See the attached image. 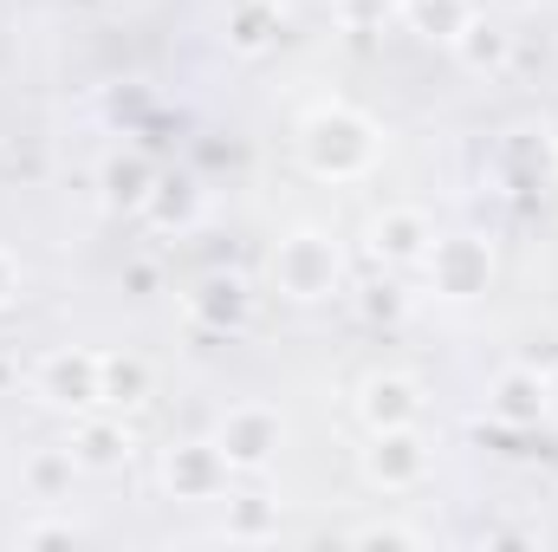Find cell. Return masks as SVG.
I'll return each mask as SVG.
<instances>
[{
	"mask_svg": "<svg viewBox=\"0 0 558 552\" xmlns=\"http://www.w3.org/2000/svg\"><path fill=\"white\" fill-rule=\"evenodd\" d=\"M331 274H338V261H331L312 235H299V241L279 254V279H286V292H299V299H318V292L331 286Z\"/></svg>",
	"mask_w": 558,
	"mask_h": 552,
	"instance_id": "cell-1",
	"label": "cell"
},
{
	"mask_svg": "<svg viewBox=\"0 0 558 552\" xmlns=\"http://www.w3.org/2000/svg\"><path fill=\"white\" fill-rule=\"evenodd\" d=\"M279 448V422L267 410H241L221 429V461H267Z\"/></svg>",
	"mask_w": 558,
	"mask_h": 552,
	"instance_id": "cell-2",
	"label": "cell"
},
{
	"mask_svg": "<svg viewBox=\"0 0 558 552\" xmlns=\"http://www.w3.org/2000/svg\"><path fill=\"white\" fill-rule=\"evenodd\" d=\"M98 358H52L46 364V391L59 397V404H92V397H105L98 391Z\"/></svg>",
	"mask_w": 558,
	"mask_h": 552,
	"instance_id": "cell-3",
	"label": "cell"
},
{
	"mask_svg": "<svg viewBox=\"0 0 558 552\" xmlns=\"http://www.w3.org/2000/svg\"><path fill=\"white\" fill-rule=\"evenodd\" d=\"M371 475H377V481H390V488H397V481H416V475H422V448L410 442V435H397V429H390V435L377 442V455H371Z\"/></svg>",
	"mask_w": 558,
	"mask_h": 552,
	"instance_id": "cell-4",
	"label": "cell"
},
{
	"mask_svg": "<svg viewBox=\"0 0 558 552\" xmlns=\"http://www.w3.org/2000/svg\"><path fill=\"white\" fill-rule=\"evenodd\" d=\"M416 416V391L403 384V377H390V384H371V422H410Z\"/></svg>",
	"mask_w": 558,
	"mask_h": 552,
	"instance_id": "cell-5",
	"label": "cell"
},
{
	"mask_svg": "<svg viewBox=\"0 0 558 552\" xmlns=\"http://www.w3.org/2000/svg\"><path fill=\"white\" fill-rule=\"evenodd\" d=\"M546 410V391L539 384H526V377H507L500 384V416H539Z\"/></svg>",
	"mask_w": 558,
	"mask_h": 552,
	"instance_id": "cell-6",
	"label": "cell"
},
{
	"mask_svg": "<svg viewBox=\"0 0 558 552\" xmlns=\"http://www.w3.org/2000/svg\"><path fill=\"white\" fill-rule=\"evenodd\" d=\"M169 475H182V488H208V481H215V455H208V448H182V455L169 461Z\"/></svg>",
	"mask_w": 558,
	"mask_h": 552,
	"instance_id": "cell-7",
	"label": "cell"
},
{
	"mask_svg": "<svg viewBox=\"0 0 558 552\" xmlns=\"http://www.w3.org/2000/svg\"><path fill=\"white\" fill-rule=\"evenodd\" d=\"M448 261H454V279H448V292H474V279L487 274V261H481L474 248H448Z\"/></svg>",
	"mask_w": 558,
	"mask_h": 552,
	"instance_id": "cell-8",
	"label": "cell"
},
{
	"mask_svg": "<svg viewBox=\"0 0 558 552\" xmlns=\"http://www.w3.org/2000/svg\"><path fill=\"white\" fill-rule=\"evenodd\" d=\"M416 235H422L416 221H410V215H397L390 228H377V248H390V254H416V248H422Z\"/></svg>",
	"mask_w": 558,
	"mask_h": 552,
	"instance_id": "cell-9",
	"label": "cell"
},
{
	"mask_svg": "<svg viewBox=\"0 0 558 552\" xmlns=\"http://www.w3.org/2000/svg\"><path fill=\"white\" fill-rule=\"evenodd\" d=\"M111 455H118V435L111 429H92L85 435V461H111Z\"/></svg>",
	"mask_w": 558,
	"mask_h": 552,
	"instance_id": "cell-10",
	"label": "cell"
},
{
	"mask_svg": "<svg viewBox=\"0 0 558 552\" xmlns=\"http://www.w3.org/2000/svg\"><path fill=\"white\" fill-rule=\"evenodd\" d=\"M546 404H553V410H558V384H553V391H546Z\"/></svg>",
	"mask_w": 558,
	"mask_h": 552,
	"instance_id": "cell-11",
	"label": "cell"
},
{
	"mask_svg": "<svg viewBox=\"0 0 558 552\" xmlns=\"http://www.w3.org/2000/svg\"><path fill=\"white\" fill-rule=\"evenodd\" d=\"M0 299H7V267H0Z\"/></svg>",
	"mask_w": 558,
	"mask_h": 552,
	"instance_id": "cell-12",
	"label": "cell"
}]
</instances>
